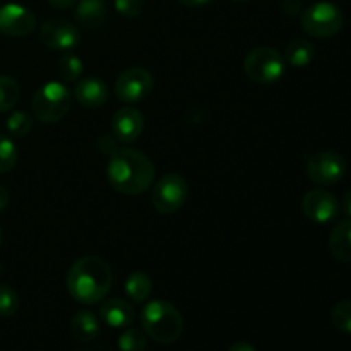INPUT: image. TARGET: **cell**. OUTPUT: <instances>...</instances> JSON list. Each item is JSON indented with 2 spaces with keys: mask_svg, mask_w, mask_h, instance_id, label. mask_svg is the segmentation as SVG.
<instances>
[{
  "mask_svg": "<svg viewBox=\"0 0 351 351\" xmlns=\"http://www.w3.org/2000/svg\"><path fill=\"white\" fill-rule=\"evenodd\" d=\"M154 165L137 149H119L110 156L106 165V178L117 192L123 195L144 194L153 185Z\"/></svg>",
  "mask_w": 351,
  "mask_h": 351,
  "instance_id": "1",
  "label": "cell"
},
{
  "mask_svg": "<svg viewBox=\"0 0 351 351\" xmlns=\"http://www.w3.org/2000/svg\"><path fill=\"white\" fill-rule=\"evenodd\" d=\"M112 283V269L106 261L96 256L81 257L67 273L69 295L82 305L99 304L110 291Z\"/></svg>",
  "mask_w": 351,
  "mask_h": 351,
  "instance_id": "2",
  "label": "cell"
},
{
  "mask_svg": "<svg viewBox=\"0 0 351 351\" xmlns=\"http://www.w3.org/2000/svg\"><path fill=\"white\" fill-rule=\"evenodd\" d=\"M144 332L161 345L175 343L184 332V317L175 305L165 300H153L141 312Z\"/></svg>",
  "mask_w": 351,
  "mask_h": 351,
  "instance_id": "3",
  "label": "cell"
},
{
  "mask_svg": "<svg viewBox=\"0 0 351 351\" xmlns=\"http://www.w3.org/2000/svg\"><path fill=\"white\" fill-rule=\"evenodd\" d=\"M72 93L62 82H47L33 96L31 110L41 123H57L69 113Z\"/></svg>",
  "mask_w": 351,
  "mask_h": 351,
  "instance_id": "4",
  "label": "cell"
},
{
  "mask_svg": "<svg viewBox=\"0 0 351 351\" xmlns=\"http://www.w3.org/2000/svg\"><path fill=\"white\" fill-rule=\"evenodd\" d=\"M300 23L305 33L312 38L326 40L341 31L345 24L343 10L332 2H315L300 14Z\"/></svg>",
  "mask_w": 351,
  "mask_h": 351,
  "instance_id": "5",
  "label": "cell"
},
{
  "mask_svg": "<svg viewBox=\"0 0 351 351\" xmlns=\"http://www.w3.org/2000/svg\"><path fill=\"white\" fill-rule=\"evenodd\" d=\"M247 77L259 84H273L285 74V57L271 47L252 48L243 58Z\"/></svg>",
  "mask_w": 351,
  "mask_h": 351,
  "instance_id": "6",
  "label": "cell"
},
{
  "mask_svg": "<svg viewBox=\"0 0 351 351\" xmlns=\"http://www.w3.org/2000/svg\"><path fill=\"white\" fill-rule=\"evenodd\" d=\"M189 197V184L182 175L167 173L154 184L151 191V202L154 209L163 215L180 211Z\"/></svg>",
  "mask_w": 351,
  "mask_h": 351,
  "instance_id": "7",
  "label": "cell"
},
{
  "mask_svg": "<svg viewBox=\"0 0 351 351\" xmlns=\"http://www.w3.org/2000/svg\"><path fill=\"white\" fill-rule=\"evenodd\" d=\"M308 180L317 185H335L346 175V161L335 151H319L307 160Z\"/></svg>",
  "mask_w": 351,
  "mask_h": 351,
  "instance_id": "8",
  "label": "cell"
},
{
  "mask_svg": "<svg viewBox=\"0 0 351 351\" xmlns=\"http://www.w3.org/2000/svg\"><path fill=\"white\" fill-rule=\"evenodd\" d=\"M154 86L153 74L143 67H130L117 77L115 96L127 105L143 101L151 95Z\"/></svg>",
  "mask_w": 351,
  "mask_h": 351,
  "instance_id": "9",
  "label": "cell"
},
{
  "mask_svg": "<svg viewBox=\"0 0 351 351\" xmlns=\"http://www.w3.org/2000/svg\"><path fill=\"white\" fill-rule=\"evenodd\" d=\"M41 43L50 50L71 51L81 41V34L75 24L65 19H48L40 27Z\"/></svg>",
  "mask_w": 351,
  "mask_h": 351,
  "instance_id": "10",
  "label": "cell"
},
{
  "mask_svg": "<svg viewBox=\"0 0 351 351\" xmlns=\"http://www.w3.org/2000/svg\"><path fill=\"white\" fill-rule=\"evenodd\" d=\"M302 211L311 221L326 225L338 218L339 202L331 192L324 189H312L302 199Z\"/></svg>",
  "mask_w": 351,
  "mask_h": 351,
  "instance_id": "11",
  "label": "cell"
},
{
  "mask_svg": "<svg viewBox=\"0 0 351 351\" xmlns=\"http://www.w3.org/2000/svg\"><path fill=\"white\" fill-rule=\"evenodd\" d=\"M36 27V17L27 7L5 3L0 7V33L7 38H24Z\"/></svg>",
  "mask_w": 351,
  "mask_h": 351,
  "instance_id": "12",
  "label": "cell"
},
{
  "mask_svg": "<svg viewBox=\"0 0 351 351\" xmlns=\"http://www.w3.org/2000/svg\"><path fill=\"white\" fill-rule=\"evenodd\" d=\"M112 130L115 134V139L120 143H134L139 139L144 130L143 113L134 106H122L113 115Z\"/></svg>",
  "mask_w": 351,
  "mask_h": 351,
  "instance_id": "13",
  "label": "cell"
},
{
  "mask_svg": "<svg viewBox=\"0 0 351 351\" xmlns=\"http://www.w3.org/2000/svg\"><path fill=\"white\" fill-rule=\"evenodd\" d=\"M99 317L110 328L127 329L129 326H132L134 319H136V311H134L130 302L113 297L103 302L101 307H99Z\"/></svg>",
  "mask_w": 351,
  "mask_h": 351,
  "instance_id": "14",
  "label": "cell"
},
{
  "mask_svg": "<svg viewBox=\"0 0 351 351\" xmlns=\"http://www.w3.org/2000/svg\"><path fill=\"white\" fill-rule=\"evenodd\" d=\"M74 98L84 108H101L108 101V86L99 77L79 79L74 88Z\"/></svg>",
  "mask_w": 351,
  "mask_h": 351,
  "instance_id": "15",
  "label": "cell"
},
{
  "mask_svg": "<svg viewBox=\"0 0 351 351\" xmlns=\"http://www.w3.org/2000/svg\"><path fill=\"white\" fill-rule=\"evenodd\" d=\"M106 5L103 0H79L75 3V23L89 31H96L106 23Z\"/></svg>",
  "mask_w": 351,
  "mask_h": 351,
  "instance_id": "16",
  "label": "cell"
},
{
  "mask_svg": "<svg viewBox=\"0 0 351 351\" xmlns=\"http://www.w3.org/2000/svg\"><path fill=\"white\" fill-rule=\"evenodd\" d=\"M329 250L341 263H351V219L338 223L329 235Z\"/></svg>",
  "mask_w": 351,
  "mask_h": 351,
  "instance_id": "17",
  "label": "cell"
},
{
  "mask_svg": "<svg viewBox=\"0 0 351 351\" xmlns=\"http://www.w3.org/2000/svg\"><path fill=\"white\" fill-rule=\"evenodd\" d=\"M71 332L77 341L89 343L98 338L99 321L91 311L75 312L71 321Z\"/></svg>",
  "mask_w": 351,
  "mask_h": 351,
  "instance_id": "18",
  "label": "cell"
},
{
  "mask_svg": "<svg viewBox=\"0 0 351 351\" xmlns=\"http://www.w3.org/2000/svg\"><path fill=\"white\" fill-rule=\"evenodd\" d=\"M315 57V47L305 38H295L288 43L287 50H285V62L291 65V67H307Z\"/></svg>",
  "mask_w": 351,
  "mask_h": 351,
  "instance_id": "19",
  "label": "cell"
},
{
  "mask_svg": "<svg viewBox=\"0 0 351 351\" xmlns=\"http://www.w3.org/2000/svg\"><path fill=\"white\" fill-rule=\"evenodd\" d=\"M151 291H153V281H151L147 274L141 273V271H134L125 280L127 297L132 302H136V304L146 302L151 297Z\"/></svg>",
  "mask_w": 351,
  "mask_h": 351,
  "instance_id": "20",
  "label": "cell"
},
{
  "mask_svg": "<svg viewBox=\"0 0 351 351\" xmlns=\"http://www.w3.org/2000/svg\"><path fill=\"white\" fill-rule=\"evenodd\" d=\"M21 96V88L17 81L10 75H0V113L10 112L17 105Z\"/></svg>",
  "mask_w": 351,
  "mask_h": 351,
  "instance_id": "21",
  "label": "cell"
},
{
  "mask_svg": "<svg viewBox=\"0 0 351 351\" xmlns=\"http://www.w3.org/2000/svg\"><path fill=\"white\" fill-rule=\"evenodd\" d=\"M82 71V60L74 53H69L65 51V55H62L60 62H58V75H60L62 81L65 82H75L81 79Z\"/></svg>",
  "mask_w": 351,
  "mask_h": 351,
  "instance_id": "22",
  "label": "cell"
},
{
  "mask_svg": "<svg viewBox=\"0 0 351 351\" xmlns=\"http://www.w3.org/2000/svg\"><path fill=\"white\" fill-rule=\"evenodd\" d=\"M7 132L12 137H26L33 129V117L27 112H14L5 122Z\"/></svg>",
  "mask_w": 351,
  "mask_h": 351,
  "instance_id": "23",
  "label": "cell"
},
{
  "mask_svg": "<svg viewBox=\"0 0 351 351\" xmlns=\"http://www.w3.org/2000/svg\"><path fill=\"white\" fill-rule=\"evenodd\" d=\"M17 147L14 141L5 134H0V173H7L17 163Z\"/></svg>",
  "mask_w": 351,
  "mask_h": 351,
  "instance_id": "24",
  "label": "cell"
},
{
  "mask_svg": "<svg viewBox=\"0 0 351 351\" xmlns=\"http://www.w3.org/2000/svg\"><path fill=\"white\" fill-rule=\"evenodd\" d=\"M117 345L120 351H146V332L139 331V329H127L119 336Z\"/></svg>",
  "mask_w": 351,
  "mask_h": 351,
  "instance_id": "25",
  "label": "cell"
},
{
  "mask_svg": "<svg viewBox=\"0 0 351 351\" xmlns=\"http://www.w3.org/2000/svg\"><path fill=\"white\" fill-rule=\"evenodd\" d=\"M331 322L338 331L351 335V300H341L332 307Z\"/></svg>",
  "mask_w": 351,
  "mask_h": 351,
  "instance_id": "26",
  "label": "cell"
},
{
  "mask_svg": "<svg viewBox=\"0 0 351 351\" xmlns=\"http://www.w3.org/2000/svg\"><path fill=\"white\" fill-rule=\"evenodd\" d=\"M19 311V295L12 287L0 283V317H12Z\"/></svg>",
  "mask_w": 351,
  "mask_h": 351,
  "instance_id": "27",
  "label": "cell"
},
{
  "mask_svg": "<svg viewBox=\"0 0 351 351\" xmlns=\"http://www.w3.org/2000/svg\"><path fill=\"white\" fill-rule=\"evenodd\" d=\"M144 9V0H115V10L127 19L141 16Z\"/></svg>",
  "mask_w": 351,
  "mask_h": 351,
  "instance_id": "28",
  "label": "cell"
},
{
  "mask_svg": "<svg viewBox=\"0 0 351 351\" xmlns=\"http://www.w3.org/2000/svg\"><path fill=\"white\" fill-rule=\"evenodd\" d=\"M98 147L101 153L108 154V156H113V154L119 151V147H117V139H112L110 136H103L101 139H99Z\"/></svg>",
  "mask_w": 351,
  "mask_h": 351,
  "instance_id": "29",
  "label": "cell"
},
{
  "mask_svg": "<svg viewBox=\"0 0 351 351\" xmlns=\"http://www.w3.org/2000/svg\"><path fill=\"white\" fill-rule=\"evenodd\" d=\"M281 7H283V12L290 17H295L298 16V14H302L300 0H283V2H281Z\"/></svg>",
  "mask_w": 351,
  "mask_h": 351,
  "instance_id": "30",
  "label": "cell"
},
{
  "mask_svg": "<svg viewBox=\"0 0 351 351\" xmlns=\"http://www.w3.org/2000/svg\"><path fill=\"white\" fill-rule=\"evenodd\" d=\"M47 2L50 3V7H53V9L65 10V9H71V7H74L75 3H77V0H47Z\"/></svg>",
  "mask_w": 351,
  "mask_h": 351,
  "instance_id": "31",
  "label": "cell"
},
{
  "mask_svg": "<svg viewBox=\"0 0 351 351\" xmlns=\"http://www.w3.org/2000/svg\"><path fill=\"white\" fill-rule=\"evenodd\" d=\"M228 351H257L254 348V345L247 341H235L232 346H230Z\"/></svg>",
  "mask_w": 351,
  "mask_h": 351,
  "instance_id": "32",
  "label": "cell"
},
{
  "mask_svg": "<svg viewBox=\"0 0 351 351\" xmlns=\"http://www.w3.org/2000/svg\"><path fill=\"white\" fill-rule=\"evenodd\" d=\"M7 204H9V192H7L5 187L0 185V213L7 208Z\"/></svg>",
  "mask_w": 351,
  "mask_h": 351,
  "instance_id": "33",
  "label": "cell"
},
{
  "mask_svg": "<svg viewBox=\"0 0 351 351\" xmlns=\"http://www.w3.org/2000/svg\"><path fill=\"white\" fill-rule=\"evenodd\" d=\"M343 211H345V215L351 219V189L346 192L345 197H343Z\"/></svg>",
  "mask_w": 351,
  "mask_h": 351,
  "instance_id": "34",
  "label": "cell"
},
{
  "mask_svg": "<svg viewBox=\"0 0 351 351\" xmlns=\"http://www.w3.org/2000/svg\"><path fill=\"white\" fill-rule=\"evenodd\" d=\"M178 2L189 7H201V5H208L211 0H178Z\"/></svg>",
  "mask_w": 351,
  "mask_h": 351,
  "instance_id": "35",
  "label": "cell"
},
{
  "mask_svg": "<svg viewBox=\"0 0 351 351\" xmlns=\"http://www.w3.org/2000/svg\"><path fill=\"white\" fill-rule=\"evenodd\" d=\"M232 2H237V3H243V2H250V0H232Z\"/></svg>",
  "mask_w": 351,
  "mask_h": 351,
  "instance_id": "36",
  "label": "cell"
},
{
  "mask_svg": "<svg viewBox=\"0 0 351 351\" xmlns=\"http://www.w3.org/2000/svg\"><path fill=\"white\" fill-rule=\"evenodd\" d=\"M0 245H2V232H0Z\"/></svg>",
  "mask_w": 351,
  "mask_h": 351,
  "instance_id": "37",
  "label": "cell"
}]
</instances>
